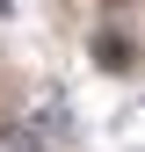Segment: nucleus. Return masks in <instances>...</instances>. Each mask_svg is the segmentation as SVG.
<instances>
[{
    "mask_svg": "<svg viewBox=\"0 0 145 152\" xmlns=\"http://www.w3.org/2000/svg\"><path fill=\"white\" fill-rule=\"evenodd\" d=\"M94 65H109V72H131L138 58H131V44H123V36H94Z\"/></svg>",
    "mask_w": 145,
    "mask_h": 152,
    "instance_id": "obj_1",
    "label": "nucleus"
},
{
    "mask_svg": "<svg viewBox=\"0 0 145 152\" xmlns=\"http://www.w3.org/2000/svg\"><path fill=\"white\" fill-rule=\"evenodd\" d=\"M36 130H58V138H72V109H65V102H36Z\"/></svg>",
    "mask_w": 145,
    "mask_h": 152,
    "instance_id": "obj_2",
    "label": "nucleus"
},
{
    "mask_svg": "<svg viewBox=\"0 0 145 152\" xmlns=\"http://www.w3.org/2000/svg\"><path fill=\"white\" fill-rule=\"evenodd\" d=\"M0 152H44V145H36L29 130H0Z\"/></svg>",
    "mask_w": 145,
    "mask_h": 152,
    "instance_id": "obj_3",
    "label": "nucleus"
}]
</instances>
